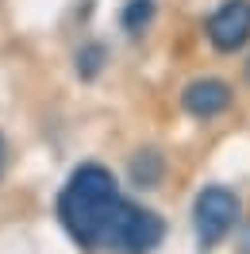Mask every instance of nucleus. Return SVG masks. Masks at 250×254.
I'll list each match as a JSON object with an SVG mask.
<instances>
[{"mask_svg": "<svg viewBox=\"0 0 250 254\" xmlns=\"http://www.w3.org/2000/svg\"><path fill=\"white\" fill-rule=\"evenodd\" d=\"M135 208L139 204H127L116 189V177L96 162H85L58 192V220L85 251H116Z\"/></svg>", "mask_w": 250, "mask_h": 254, "instance_id": "obj_1", "label": "nucleus"}, {"mask_svg": "<svg viewBox=\"0 0 250 254\" xmlns=\"http://www.w3.org/2000/svg\"><path fill=\"white\" fill-rule=\"evenodd\" d=\"M192 223H196V239L204 247H216L219 239L231 235V227L239 223V196L223 185H208L200 189L196 204H192Z\"/></svg>", "mask_w": 250, "mask_h": 254, "instance_id": "obj_2", "label": "nucleus"}, {"mask_svg": "<svg viewBox=\"0 0 250 254\" xmlns=\"http://www.w3.org/2000/svg\"><path fill=\"white\" fill-rule=\"evenodd\" d=\"M216 50H239L250 39V0H223L204 23Z\"/></svg>", "mask_w": 250, "mask_h": 254, "instance_id": "obj_3", "label": "nucleus"}, {"mask_svg": "<svg viewBox=\"0 0 250 254\" xmlns=\"http://www.w3.org/2000/svg\"><path fill=\"white\" fill-rule=\"evenodd\" d=\"M231 89L223 85V81H192L181 96V104H185L188 116H196V120H212L219 112L231 108Z\"/></svg>", "mask_w": 250, "mask_h": 254, "instance_id": "obj_4", "label": "nucleus"}, {"mask_svg": "<svg viewBox=\"0 0 250 254\" xmlns=\"http://www.w3.org/2000/svg\"><path fill=\"white\" fill-rule=\"evenodd\" d=\"M150 16H154V0H131L124 8V27L127 31H142L150 23Z\"/></svg>", "mask_w": 250, "mask_h": 254, "instance_id": "obj_5", "label": "nucleus"}, {"mask_svg": "<svg viewBox=\"0 0 250 254\" xmlns=\"http://www.w3.org/2000/svg\"><path fill=\"white\" fill-rule=\"evenodd\" d=\"M239 251H243V254H250V227L243 231V239H239Z\"/></svg>", "mask_w": 250, "mask_h": 254, "instance_id": "obj_6", "label": "nucleus"}, {"mask_svg": "<svg viewBox=\"0 0 250 254\" xmlns=\"http://www.w3.org/2000/svg\"><path fill=\"white\" fill-rule=\"evenodd\" d=\"M0 177H4V135H0Z\"/></svg>", "mask_w": 250, "mask_h": 254, "instance_id": "obj_7", "label": "nucleus"}, {"mask_svg": "<svg viewBox=\"0 0 250 254\" xmlns=\"http://www.w3.org/2000/svg\"><path fill=\"white\" fill-rule=\"evenodd\" d=\"M247 73H250V65H247Z\"/></svg>", "mask_w": 250, "mask_h": 254, "instance_id": "obj_8", "label": "nucleus"}]
</instances>
